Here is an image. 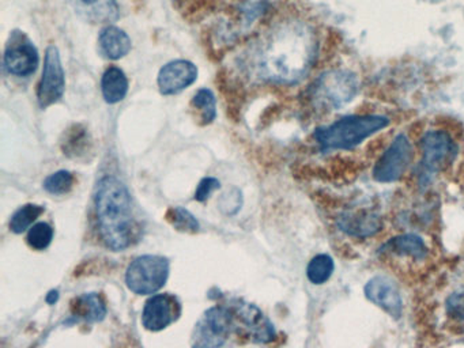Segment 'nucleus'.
<instances>
[{
  "label": "nucleus",
  "instance_id": "25",
  "mask_svg": "<svg viewBox=\"0 0 464 348\" xmlns=\"http://www.w3.org/2000/svg\"><path fill=\"white\" fill-rule=\"evenodd\" d=\"M192 105L199 109L200 114H202L203 124H210V122L216 120V95H214L210 89H200L192 98Z\"/></svg>",
  "mask_w": 464,
  "mask_h": 348
},
{
  "label": "nucleus",
  "instance_id": "13",
  "mask_svg": "<svg viewBox=\"0 0 464 348\" xmlns=\"http://www.w3.org/2000/svg\"><path fill=\"white\" fill-rule=\"evenodd\" d=\"M198 79V67L189 60L168 63L160 70L157 83L162 95H175L188 89Z\"/></svg>",
  "mask_w": 464,
  "mask_h": 348
},
{
  "label": "nucleus",
  "instance_id": "9",
  "mask_svg": "<svg viewBox=\"0 0 464 348\" xmlns=\"http://www.w3.org/2000/svg\"><path fill=\"white\" fill-rule=\"evenodd\" d=\"M5 68L9 73L20 78H28L36 72L40 56L34 41L24 32H13L5 51Z\"/></svg>",
  "mask_w": 464,
  "mask_h": 348
},
{
  "label": "nucleus",
  "instance_id": "11",
  "mask_svg": "<svg viewBox=\"0 0 464 348\" xmlns=\"http://www.w3.org/2000/svg\"><path fill=\"white\" fill-rule=\"evenodd\" d=\"M181 314V304L170 294H157L145 304L142 312V325L148 331L160 332L172 325Z\"/></svg>",
  "mask_w": 464,
  "mask_h": 348
},
{
  "label": "nucleus",
  "instance_id": "20",
  "mask_svg": "<svg viewBox=\"0 0 464 348\" xmlns=\"http://www.w3.org/2000/svg\"><path fill=\"white\" fill-rule=\"evenodd\" d=\"M72 315L88 321V323H99L107 315V306L102 296L96 293H86L78 296L72 302Z\"/></svg>",
  "mask_w": 464,
  "mask_h": 348
},
{
  "label": "nucleus",
  "instance_id": "21",
  "mask_svg": "<svg viewBox=\"0 0 464 348\" xmlns=\"http://www.w3.org/2000/svg\"><path fill=\"white\" fill-rule=\"evenodd\" d=\"M75 3L78 10L94 22L115 21L119 15L115 0H75Z\"/></svg>",
  "mask_w": 464,
  "mask_h": 348
},
{
  "label": "nucleus",
  "instance_id": "7",
  "mask_svg": "<svg viewBox=\"0 0 464 348\" xmlns=\"http://www.w3.org/2000/svg\"><path fill=\"white\" fill-rule=\"evenodd\" d=\"M233 320L232 310L227 307L206 310L192 332V348H221L229 337Z\"/></svg>",
  "mask_w": 464,
  "mask_h": 348
},
{
  "label": "nucleus",
  "instance_id": "4",
  "mask_svg": "<svg viewBox=\"0 0 464 348\" xmlns=\"http://www.w3.org/2000/svg\"><path fill=\"white\" fill-rule=\"evenodd\" d=\"M420 187H426L437 174L452 165L459 147L447 130H431L420 138Z\"/></svg>",
  "mask_w": 464,
  "mask_h": 348
},
{
  "label": "nucleus",
  "instance_id": "18",
  "mask_svg": "<svg viewBox=\"0 0 464 348\" xmlns=\"http://www.w3.org/2000/svg\"><path fill=\"white\" fill-rule=\"evenodd\" d=\"M341 228L353 237H371L382 228V219L373 212L358 211L341 218Z\"/></svg>",
  "mask_w": 464,
  "mask_h": 348
},
{
  "label": "nucleus",
  "instance_id": "26",
  "mask_svg": "<svg viewBox=\"0 0 464 348\" xmlns=\"http://www.w3.org/2000/svg\"><path fill=\"white\" fill-rule=\"evenodd\" d=\"M43 187L51 195H66L74 187V176L69 170L55 171L44 179Z\"/></svg>",
  "mask_w": 464,
  "mask_h": 348
},
{
  "label": "nucleus",
  "instance_id": "12",
  "mask_svg": "<svg viewBox=\"0 0 464 348\" xmlns=\"http://www.w3.org/2000/svg\"><path fill=\"white\" fill-rule=\"evenodd\" d=\"M365 296L372 304L382 307L391 317L395 320L401 318V313H403V301H401L398 285L390 276L377 275V276L372 277L366 283Z\"/></svg>",
  "mask_w": 464,
  "mask_h": 348
},
{
  "label": "nucleus",
  "instance_id": "17",
  "mask_svg": "<svg viewBox=\"0 0 464 348\" xmlns=\"http://www.w3.org/2000/svg\"><path fill=\"white\" fill-rule=\"evenodd\" d=\"M100 51L110 60H121L132 48L131 38L118 26H107L99 35Z\"/></svg>",
  "mask_w": 464,
  "mask_h": 348
},
{
  "label": "nucleus",
  "instance_id": "19",
  "mask_svg": "<svg viewBox=\"0 0 464 348\" xmlns=\"http://www.w3.org/2000/svg\"><path fill=\"white\" fill-rule=\"evenodd\" d=\"M102 92L105 102L115 105L126 98L129 92V79L119 67H110L102 78Z\"/></svg>",
  "mask_w": 464,
  "mask_h": 348
},
{
  "label": "nucleus",
  "instance_id": "1",
  "mask_svg": "<svg viewBox=\"0 0 464 348\" xmlns=\"http://www.w3.org/2000/svg\"><path fill=\"white\" fill-rule=\"evenodd\" d=\"M317 49L316 32L308 22L285 19L255 43L248 67L263 81L297 83L314 65Z\"/></svg>",
  "mask_w": 464,
  "mask_h": 348
},
{
  "label": "nucleus",
  "instance_id": "27",
  "mask_svg": "<svg viewBox=\"0 0 464 348\" xmlns=\"http://www.w3.org/2000/svg\"><path fill=\"white\" fill-rule=\"evenodd\" d=\"M53 239V228L50 223L39 222L36 225L32 226L28 231V241L29 246L34 250H45L50 246L51 242Z\"/></svg>",
  "mask_w": 464,
  "mask_h": 348
},
{
  "label": "nucleus",
  "instance_id": "6",
  "mask_svg": "<svg viewBox=\"0 0 464 348\" xmlns=\"http://www.w3.org/2000/svg\"><path fill=\"white\" fill-rule=\"evenodd\" d=\"M169 271V260L164 256H140L127 268V287L137 295H151L167 285Z\"/></svg>",
  "mask_w": 464,
  "mask_h": 348
},
{
  "label": "nucleus",
  "instance_id": "14",
  "mask_svg": "<svg viewBox=\"0 0 464 348\" xmlns=\"http://www.w3.org/2000/svg\"><path fill=\"white\" fill-rule=\"evenodd\" d=\"M232 313L233 317L243 325L254 342L266 344V343L273 342L276 339V328L271 321L263 314L259 307L246 304V302H237L233 307Z\"/></svg>",
  "mask_w": 464,
  "mask_h": 348
},
{
  "label": "nucleus",
  "instance_id": "16",
  "mask_svg": "<svg viewBox=\"0 0 464 348\" xmlns=\"http://www.w3.org/2000/svg\"><path fill=\"white\" fill-rule=\"evenodd\" d=\"M62 150H63L64 155L72 160H89V154L93 152V140H92L88 128L82 124H72L64 132Z\"/></svg>",
  "mask_w": 464,
  "mask_h": 348
},
{
  "label": "nucleus",
  "instance_id": "3",
  "mask_svg": "<svg viewBox=\"0 0 464 348\" xmlns=\"http://www.w3.org/2000/svg\"><path fill=\"white\" fill-rule=\"evenodd\" d=\"M388 119L380 114H354L336 120L314 132L323 151L350 150L365 141L388 125Z\"/></svg>",
  "mask_w": 464,
  "mask_h": 348
},
{
  "label": "nucleus",
  "instance_id": "5",
  "mask_svg": "<svg viewBox=\"0 0 464 348\" xmlns=\"http://www.w3.org/2000/svg\"><path fill=\"white\" fill-rule=\"evenodd\" d=\"M357 78L349 71H330L314 82L311 90L314 105L319 111H338L357 92Z\"/></svg>",
  "mask_w": 464,
  "mask_h": 348
},
{
  "label": "nucleus",
  "instance_id": "8",
  "mask_svg": "<svg viewBox=\"0 0 464 348\" xmlns=\"http://www.w3.org/2000/svg\"><path fill=\"white\" fill-rule=\"evenodd\" d=\"M412 157L414 150L407 136H396L374 165L373 179L379 182L398 181L409 170Z\"/></svg>",
  "mask_w": 464,
  "mask_h": 348
},
{
  "label": "nucleus",
  "instance_id": "22",
  "mask_svg": "<svg viewBox=\"0 0 464 348\" xmlns=\"http://www.w3.org/2000/svg\"><path fill=\"white\" fill-rule=\"evenodd\" d=\"M335 264L333 257L325 253L314 256L306 266V276L312 285H324L333 276Z\"/></svg>",
  "mask_w": 464,
  "mask_h": 348
},
{
  "label": "nucleus",
  "instance_id": "31",
  "mask_svg": "<svg viewBox=\"0 0 464 348\" xmlns=\"http://www.w3.org/2000/svg\"><path fill=\"white\" fill-rule=\"evenodd\" d=\"M59 299V293L58 291H51L50 294L47 295V302L50 304H55L56 301Z\"/></svg>",
  "mask_w": 464,
  "mask_h": 348
},
{
  "label": "nucleus",
  "instance_id": "10",
  "mask_svg": "<svg viewBox=\"0 0 464 348\" xmlns=\"http://www.w3.org/2000/svg\"><path fill=\"white\" fill-rule=\"evenodd\" d=\"M66 76L58 46L50 45L45 51L44 68L37 90V100L42 109L50 108L63 98Z\"/></svg>",
  "mask_w": 464,
  "mask_h": 348
},
{
  "label": "nucleus",
  "instance_id": "28",
  "mask_svg": "<svg viewBox=\"0 0 464 348\" xmlns=\"http://www.w3.org/2000/svg\"><path fill=\"white\" fill-rule=\"evenodd\" d=\"M445 309L450 317L464 321V290L450 294L445 302Z\"/></svg>",
  "mask_w": 464,
  "mask_h": 348
},
{
  "label": "nucleus",
  "instance_id": "23",
  "mask_svg": "<svg viewBox=\"0 0 464 348\" xmlns=\"http://www.w3.org/2000/svg\"><path fill=\"white\" fill-rule=\"evenodd\" d=\"M44 207L39 206V204H25V206L20 207L10 219V230L15 234L24 233L32 227V225L44 214Z\"/></svg>",
  "mask_w": 464,
  "mask_h": 348
},
{
  "label": "nucleus",
  "instance_id": "2",
  "mask_svg": "<svg viewBox=\"0 0 464 348\" xmlns=\"http://www.w3.org/2000/svg\"><path fill=\"white\" fill-rule=\"evenodd\" d=\"M94 204L100 236L105 246L113 252L127 249L134 241L135 220L131 196L126 185L116 177H104L97 184Z\"/></svg>",
  "mask_w": 464,
  "mask_h": 348
},
{
  "label": "nucleus",
  "instance_id": "15",
  "mask_svg": "<svg viewBox=\"0 0 464 348\" xmlns=\"http://www.w3.org/2000/svg\"><path fill=\"white\" fill-rule=\"evenodd\" d=\"M382 252L401 261H423L429 255V247L417 234H401L391 238Z\"/></svg>",
  "mask_w": 464,
  "mask_h": 348
},
{
  "label": "nucleus",
  "instance_id": "30",
  "mask_svg": "<svg viewBox=\"0 0 464 348\" xmlns=\"http://www.w3.org/2000/svg\"><path fill=\"white\" fill-rule=\"evenodd\" d=\"M219 187H221V182L216 177H205L198 185L197 192H195V200L203 203V201L210 198L214 190L219 189Z\"/></svg>",
  "mask_w": 464,
  "mask_h": 348
},
{
  "label": "nucleus",
  "instance_id": "24",
  "mask_svg": "<svg viewBox=\"0 0 464 348\" xmlns=\"http://www.w3.org/2000/svg\"><path fill=\"white\" fill-rule=\"evenodd\" d=\"M167 219L176 230L183 233H197L199 231V222L197 218L183 207H175L167 212Z\"/></svg>",
  "mask_w": 464,
  "mask_h": 348
},
{
  "label": "nucleus",
  "instance_id": "29",
  "mask_svg": "<svg viewBox=\"0 0 464 348\" xmlns=\"http://www.w3.org/2000/svg\"><path fill=\"white\" fill-rule=\"evenodd\" d=\"M241 203H243V198H241L240 190L233 188L232 190H229V192L222 196L221 201H219V207H221L222 211L233 215L241 208Z\"/></svg>",
  "mask_w": 464,
  "mask_h": 348
}]
</instances>
